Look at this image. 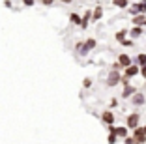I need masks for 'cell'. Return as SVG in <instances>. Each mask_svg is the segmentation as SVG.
<instances>
[{"mask_svg": "<svg viewBox=\"0 0 146 144\" xmlns=\"http://www.w3.org/2000/svg\"><path fill=\"white\" fill-rule=\"evenodd\" d=\"M120 79H122L120 71H114V69H111V71H109V75H107V86H109V88H114V86H118V84H120Z\"/></svg>", "mask_w": 146, "mask_h": 144, "instance_id": "3957f363", "label": "cell"}, {"mask_svg": "<svg viewBox=\"0 0 146 144\" xmlns=\"http://www.w3.org/2000/svg\"><path fill=\"white\" fill-rule=\"evenodd\" d=\"M4 6H6V8H11V6H13L11 0H4Z\"/></svg>", "mask_w": 146, "mask_h": 144, "instance_id": "83f0119b", "label": "cell"}, {"mask_svg": "<svg viewBox=\"0 0 146 144\" xmlns=\"http://www.w3.org/2000/svg\"><path fill=\"white\" fill-rule=\"evenodd\" d=\"M118 105V99H111V107H116Z\"/></svg>", "mask_w": 146, "mask_h": 144, "instance_id": "f546056e", "label": "cell"}, {"mask_svg": "<svg viewBox=\"0 0 146 144\" xmlns=\"http://www.w3.org/2000/svg\"><path fill=\"white\" fill-rule=\"evenodd\" d=\"M127 11L131 13V17H135V15H146V0H141V2L133 4L131 8H127Z\"/></svg>", "mask_w": 146, "mask_h": 144, "instance_id": "7a4b0ae2", "label": "cell"}, {"mask_svg": "<svg viewBox=\"0 0 146 144\" xmlns=\"http://www.w3.org/2000/svg\"><path fill=\"white\" fill-rule=\"evenodd\" d=\"M139 120H141V114H139V112L127 114V118H125V127H127V129H137L139 127Z\"/></svg>", "mask_w": 146, "mask_h": 144, "instance_id": "277c9868", "label": "cell"}, {"mask_svg": "<svg viewBox=\"0 0 146 144\" xmlns=\"http://www.w3.org/2000/svg\"><path fill=\"white\" fill-rule=\"evenodd\" d=\"M23 4H25L26 8H32V6L36 4V0H23Z\"/></svg>", "mask_w": 146, "mask_h": 144, "instance_id": "d4e9b609", "label": "cell"}, {"mask_svg": "<svg viewBox=\"0 0 146 144\" xmlns=\"http://www.w3.org/2000/svg\"><path fill=\"white\" fill-rule=\"evenodd\" d=\"M116 137H118V139H125V137H129V129L125 125L116 127Z\"/></svg>", "mask_w": 146, "mask_h": 144, "instance_id": "4fadbf2b", "label": "cell"}, {"mask_svg": "<svg viewBox=\"0 0 146 144\" xmlns=\"http://www.w3.org/2000/svg\"><path fill=\"white\" fill-rule=\"evenodd\" d=\"M107 142H109V144H116V142H118V137H116V135H112V133H109Z\"/></svg>", "mask_w": 146, "mask_h": 144, "instance_id": "ffe728a7", "label": "cell"}, {"mask_svg": "<svg viewBox=\"0 0 146 144\" xmlns=\"http://www.w3.org/2000/svg\"><path fill=\"white\" fill-rule=\"evenodd\" d=\"M124 71H125L124 75L127 77V79H133V77H137L139 73H141V68H139L137 64H131V66H129V68H125Z\"/></svg>", "mask_w": 146, "mask_h": 144, "instance_id": "8992f818", "label": "cell"}, {"mask_svg": "<svg viewBox=\"0 0 146 144\" xmlns=\"http://www.w3.org/2000/svg\"><path fill=\"white\" fill-rule=\"evenodd\" d=\"M124 47H133V39H124V41H120Z\"/></svg>", "mask_w": 146, "mask_h": 144, "instance_id": "cb8c5ba5", "label": "cell"}, {"mask_svg": "<svg viewBox=\"0 0 146 144\" xmlns=\"http://www.w3.org/2000/svg\"><path fill=\"white\" fill-rule=\"evenodd\" d=\"M131 23H133V26H146V15H135Z\"/></svg>", "mask_w": 146, "mask_h": 144, "instance_id": "8fae6325", "label": "cell"}, {"mask_svg": "<svg viewBox=\"0 0 146 144\" xmlns=\"http://www.w3.org/2000/svg\"><path fill=\"white\" fill-rule=\"evenodd\" d=\"M38 2H39V4H41V6H45V8H51V6L54 4L56 0H38Z\"/></svg>", "mask_w": 146, "mask_h": 144, "instance_id": "d6986e66", "label": "cell"}, {"mask_svg": "<svg viewBox=\"0 0 146 144\" xmlns=\"http://www.w3.org/2000/svg\"><path fill=\"white\" fill-rule=\"evenodd\" d=\"M96 45H98V41H96L94 38H88V39H84V41H79L77 45H75V51L81 56H86L92 49H96Z\"/></svg>", "mask_w": 146, "mask_h": 144, "instance_id": "6da1fadb", "label": "cell"}, {"mask_svg": "<svg viewBox=\"0 0 146 144\" xmlns=\"http://www.w3.org/2000/svg\"><path fill=\"white\" fill-rule=\"evenodd\" d=\"M129 36H131V38H141L142 36V26H133V28L129 30Z\"/></svg>", "mask_w": 146, "mask_h": 144, "instance_id": "2e32d148", "label": "cell"}, {"mask_svg": "<svg viewBox=\"0 0 146 144\" xmlns=\"http://www.w3.org/2000/svg\"><path fill=\"white\" fill-rule=\"evenodd\" d=\"M127 34H129V30H127V28H122V30H118V32H116L114 38H116V41H124Z\"/></svg>", "mask_w": 146, "mask_h": 144, "instance_id": "e0dca14e", "label": "cell"}, {"mask_svg": "<svg viewBox=\"0 0 146 144\" xmlns=\"http://www.w3.org/2000/svg\"><path fill=\"white\" fill-rule=\"evenodd\" d=\"M120 84H122V86H127V84H131V79H127L125 75H122V79H120Z\"/></svg>", "mask_w": 146, "mask_h": 144, "instance_id": "7402d4cb", "label": "cell"}, {"mask_svg": "<svg viewBox=\"0 0 146 144\" xmlns=\"http://www.w3.org/2000/svg\"><path fill=\"white\" fill-rule=\"evenodd\" d=\"M142 131H144V135H146V125H142Z\"/></svg>", "mask_w": 146, "mask_h": 144, "instance_id": "4dcf8cb0", "label": "cell"}, {"mask_svg": "<svg viewBox=\"0 0 146 144\" xmlns=\"http://www.w3.org/2000/svg\"><path fill=\"white\" fill-rule=\"evenodd\" d=\"M137 94V88H135L133 84H127V86H124V90H122V98L124 99H131Z\"/></svg>", "mask_w": 146, "mask_h": 144, "instance_id": "ba28073f", "label": "cell"}, {"mask_svg": "<svg viewBox=\"0 0 146 144\" xmlns=\"http://www.w3.org/2000/svg\"><path fill=\"white\" fill-rule=\"evenodd\" d=\"M144 103H146V96L141 94V92H137L133 98H131V105H133V107H142Z\"/></svg>", "mask_w": 146, "mask_h": 144, "instance_id": "52a82bcc", "label": "cell"}, {"mask_svg": "<svg viewBox=\"0 0 146 144\" xmlns=\"http://www.w3.org/2000/svg\"><path fill=\"white\" fill-rule=\"evenodd\" d=\"M135 64H137L139 68L146 66V52H139V54H137V58H135Z\"/></svg>", "mask_w": 146, "mask_h": 144, "instance_id": "5bb4252c", "label": "cell"}, {"mask_svg": "<svg viewBox=\"0 0 146 144\" xmlns=\"http://www.w3.org/2000/svg\"><path fill=\"white\" fill-rule=\"evenodd\" d=\"M124 144H139V142L133 139V137H125V139H124Z\"/></svg>", "mask_w": 146, "mask_h": 144, "instance_id": "603a6c76", "label": "cell"}, {"mask_svg": "<svg viewBox=\"0 0 146 144\" xmlns=\"http://www.w3.org/2000/svg\"><path fill=\"white\" fill-rule=\"evenodd\" d=\"M82 86H84V88H90L92 86V79L90 77H84V79H82Z\"/></svg>", "mask_w": 146, "mask_h": 144, "instance_id": "44dd1931", "label": "cell"}, {"mask_svg": "<svg viewBox=\"0 0 146 144\" xmlns=\"http://www.w3.org/2000/svg\"><path fill=\"white\" fill-rule=\"evenodd\" d=\"M111 69H114V71H122V66H120L118 62H114V64L111 66Z\"/></svg>", "mask_w": 146, "mask_h": 144, "instance_id": "484cf974", "label": "cell"}, {"mask_svg": "<svg viewBox=\"0 0 146 144\" xmlns=\"http://www.w3.org/2000/svg\"><path fill=\"white\" fill-rule=\"evenodd\" d=\"M81 15H79V13H75L73 11L71 15H69V23H71V25H75V26H81Z\"/></svg>", "mask_w": 146, "mask_h": 144, "instance_id": "9a60e30c", "label": "cell"}, {"mask_svg": "<svg viewBox=\"0 0 146 144\" xmlns=\"http://www.w3.org/2000/svg\"><path fill=\"white\" fill-rule=\"evenodd\" d=\"M103 17V8H101V6H96L94 8V11H92V21H99V19Z\"/></svg>", "mask_w": 146, "mask_h": 144, "instance_id": "7c38bea8", "label": "cell"}, {"mask_svg": "<svg viewBox=\"0 0 146 144\" xmlns=\"http://www.w3.org/2000/svg\"><path fill=\"white\" fill-rule=\"evenodd\" d=\"M62 4H66V6H69V4H73V0H60Z\"/></svg>", "mask_w": 146, "mask_h": 144, "instance_id": "f1b7e54d", "label": "cell"}, {"mask_svg": "<svg viewBox=\"0 0 146 144\" xmlns=\"http://www.w3.org/2000/svg\"><path fill=\"white\" fill-rule=\"evenodd\" d=\"M112 4H114L116 8H120V9H127L129 8V2H127V0H112Z\"/></svg>", "mask_w": 146, "mask_h": 144, "instance_id": "ac0fdd59", "label": "cell"}, {"mask_svg": "<svg viewBox=\"0 0 146 144\" xmlns=\"http://www.w3.org/2000/svg\"><path fill=\"white\" fill-rule=\"evenodd\" d=\"M114 112L112 110H103L101 112V122L105 123V125H114Z\"/></svg>", "mask_w": 146, "mask_h": 144, "instance_id": "5b68a950", "label": "cell"}, {"mask_svg": "<svg viewBox=\"0 0 146 144\" xmlns=\"http://www.w3.org/2000/svg\"><path fill=\"white\" fill-rule=\"evenodd\" d=\"M90 21H92V11H90V9H86V11H84V15H82V19H81V28H82V30H84V28H88Z\"/></svg>", "mask_w": 146, "mask_h": 144, "instance_id": "30bf717a", "label": "cell"}, {"mask_svg": "<svg viewBox=\"0 0 146 144\" xmlns=\"http://www.w3.org/2000/svg\"><path fill=\"white\" fill-rule=\"evenodd\" d=\"M118 64L122 66V69H125V68H129V66L133 64V60L129 58V54H125V52H122V54L118 56Z\"/></svg>", "mask_w": 146, "mask_h": 144, "instance_id": "9c48e42d", "label": "cell"}, {"mask_svg": "<svg viewBox=\"0 0 146 144\" xmlns=\"http://www.w3.org/2000/svg\"><path fill=\"white\" fill-rule=\"evenodd\" d=\"M141 75H142V79L146 81V66H142V68H141Z\"/></svg>", "mask_w": 146, "mask_h": 144, "instance_id": "4316f807", "label": "cell"}]
</instances>
